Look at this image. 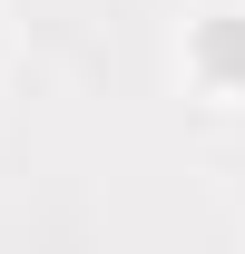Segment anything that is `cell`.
Here are the masks:
<instances>
[{
    "mask_svg": "<svg viewBox=\"0 0 245 254\" xmlns=\"http://www.w3.org/2000/svg\"><path fill=\"white\" fill-rule=\"evenodd\" d=\"M196 68L216 88H245V20H206L196 30Z\"/></svg>",
    "mask_w": 245,
    "mask_h": 254,
    "instance_id": "1",
    "label": "cell"
}]
</instances>
